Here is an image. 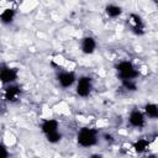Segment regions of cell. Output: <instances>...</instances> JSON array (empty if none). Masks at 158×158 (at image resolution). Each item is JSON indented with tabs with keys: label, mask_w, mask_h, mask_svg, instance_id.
I'll list each match as a JSON object with an SVG mask.
<instances>
[{
	"label": "cell",
	"mask_w": 158,
	"mask_h": 158,
	"mask_svg": "<svg viewBox=\"0 0 158 158\" xmlns=\"http://www.w3.org/2000/svg\"><path fill=\"white\" fill-rule=\"evenodd\" d=\"M148 147V142L146 139H138L137 142L133 143V148L137 153H143Z\"/></svg>",
	"instance_id": "14"
},
{
	"label": "cell",
	"mask_w": 158,
	"mask_h": 158,
	"mask_svg": "<svg viewBox=\"0 0 158 158\" xmlns=\"http://www.w3.org/2000/svg\"><path fill=\"white\" fill-rule=\"evenodd\" d=\"M46 138H47V141H48L49 143H57V142L60 141L62 135H60L58 131H56V132H52V133L46 135Z\"/></svg>",
	"instance_id": "16"
},
{
	"label": "cell",
	"mask_w": 158,
	"mask_h": 158,
	"mask_svg": "<svg viewBox=\"0 0 158 158\" xmlns=\"http://www.w3.org/2000/svg\"><path fill=\"white\" fill-rule=\"evenodd\" d=\"M144 112L146 115L152 120H158V105L156 104H146L144 105Z\"/></svg>",
	"instance_id": "11"
},
{
	"label": "cell",
	"mask_w": 158,
	"mask_h": 158,
	"mask_svg": "<svg viewBox=\"0 0 158 158\" xmlns=\"http://www.w3.org/2000/svg\"><path fill=\"white\" fill-rule=\"evenodd\" d=\"M96 48V42L93 37H84L81 40V51L85 54H91Z\"/></svg>",
	"instance_id": "8"
},
{
	"label": "cell",
	"mask_w": 158,
	"mask_h": 158,
	"mask_svg": "<svg viewBox=\"0 0 158 158\" xmlns=\"http://www.w3.org/2000/svg\"><path fill=\"white\" fill-rule=\"evenodd\" d=\"M0 78L2 84H11L17 79V69L4 65L0 72Z\"/></svg>",
	"instance_id": "4"
},
{
	"label": "cell",
	"mask_w": 158,
	"mask_h": 158,
	"mask_svg": "<svg viewBox=\"0 0 158 158\" xmlns=\"http://www.w3.org/2000/svg\"><path fill=\"white\" fill-rule=\"evenodd\" d=\"M41 130H42V132L44 135L56 132V131H58V121L57 120H53V118L44 120L42 122V125H41Z\"/></svg>",
	"instance_id": "10"
},
{
	"label": "cell",
	"mask_w": 158,
	"mask_h": 158,
	"mask_svg": "<svg viewBox=\"0 0 158 158\" xmlns=\"http://www.w3.org/2000/svg\"><path fill=\"white\" fill-rule=\"evenodd\" d=\"M122 85L125 89L127 90H131V91H136L137 90V85H136V81L135 79H122Z\"/></svg>",
	"instance_id": "15"
},
{
	"label": "cell",
	"mask_w": 158,
	"mask_h": 158,
	"mask_svg": "<svg viewBox=\"0 0 158 158\" xmlns=\"http://www.w3.org/2000/svg\"><path fill=\"white\" fill-rule=\"evenodd\" d=\"M20 94H21V89L19 85H14L12 83L9 84L6 88H5V91H4V96L7 101L10 102H14L16 101L19 98H20Z\"/></svg>",
	"instance_id": "6"
},
{
	"label": "cell",
	"mask_w": 158,
	"mask_h": 158,
	"mask_svg": "<svg viewBox=\"0 0 158 158\" xmlns=\"http://www.w3.org/2000/svg\"><path fill=\"white\" fill-rule=\"evenodd\" d=\"M144 116L143 114L139 111V110H132L130 116H128V122L132 127H136V128H141L144 126Z\"/></svg>",
	"instance_id": "5"
},
{
	"label": "cell",
	"mask_w": 158,
	"mask_h": 158,
	"mask_svg": "<svg viewBox=\"0 0 158 158\" xmlns=\"http://www.w3.org/2000/svg\"><path fill=\"white\" fill-rule=\"evenodd\" d=\"M93 89L91 78L89 77H80L77 83V94L81 98H86Z\"/></svg>",
	"instance_id": "3"
},
{
	"label": "cell",
	"mask_w": 158,
	"mask_h": 158,
	"mask_svg": "<svg viewBox=\"0 0 158 158\" xmlns=\"http://www.w3.org/2000/svg\"><path fill=\"white\" fill-rule=\"evenodd\" d=\"M105 12H106V15L110 16V17H117V16L121 15L122 9H121L120 6H117V5L110 4V5H107V6L105 7Z\"/></svg>",
	"instance_id": "13"
},
{
	"label": "cell",
	"mask_w": 158,
	"mask_h": 158,
	"mask_svg": "<svg viewBox=\"0 0 158 158\" xmlns=\"http://www.w3.org/2000/svg\"><path fill=\"white\" fill-rule=\"evenodd\" d=\"M130 22L132 23V30L135 33H137V35L143 33V21L138 15L131 14L130 15Z\"/></svg>",
	"instance_id": "9"
},
{
	"label": "cell",
	"mask_w": 158,
	"mask_h": 158,
	"mask_svg": "<svg viewBox=\"0 0 158 158\" xmlns=\"http://www.w3.org/2000/svg\"><path fill=\"white\" fill-rule=\"evenodd\" d=\"M14 17H15V10H12V9H6V10H4V11L1 12V16H0L1 22L5 23V25L11 23V22L14 21Z\"/></svg>",
	"instance_id": "12"
},
{
	"label": "cell",
	"mask_w": 158,
	"mask_h": 158,
	"mask_svg": "<svg viewBox=\"0 0 158 158\" xmlns=\"http://www.w3.org/2000/svg\"><path fill=\"white\" fill-rule=\"evenodd\" d=\"M77 141L81 147H91L98 142V131L95 128L83 127L77 135Z\"/></svg>",
	"instance_id": "1"
},
{
	"label": "cell",
	"mask_w": 158,
	"mask_h": 158,
	"mask_svg": "<svg viewBox=\"0 0 158 158\" xmlns=\"http://www.w3.org/2000/svg\"><path fill=\"white\" fill-rule=\"evenodd\" d=\"M75 75L73 72H63L58 75V83L62 88H69L75 81Z\"/></svg>",
	"instance_id": "7"
},
{
	"label": "cell",
	"mask_w": 158,
	"mask_h": 158,
	"mask_svg": "<svg viewBox=\"0 0 158 158\" xmlns=\"http://www.w3.org/2000/svg\"><path fill=\"white\" fill-rule=\"evenodd\" d=\"M116 70L121 80L122 79H136L138 77V70H136L133 64L128 60H122L118 64H116Z\"/></svg>",
	"instance_id": "2"
},
{
	"label": "cell",
	"mask_w": 158,
	"mask_h": 158,
	"mask_svg": "<svg viewBox=\"0 0 158 158\" xmlns=\"http://www.w3.org/2000/svg\"><path fill=\"white\" fill-rule=\"evenodd\" d=\"M104 137H105V141H110V142L112 141V136H110V135H105Z\"/></svg>",
	"instance_id": "17"
}]
</instances>
